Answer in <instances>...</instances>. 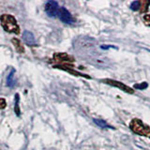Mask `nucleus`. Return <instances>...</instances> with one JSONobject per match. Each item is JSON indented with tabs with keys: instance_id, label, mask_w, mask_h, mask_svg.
<instances>
[{
	"instance_id": "nucleus-1",
	"label": "nucleus",
	"mask_w": 150,
	"mask_h": 150,
	"mask_svg": "<svg viewBox=\"0 0 150 150\" xmlns=\"http://www.w3.org/2000/svg\"><path fill=\"white\" fill-rule=\"evenodd\" d=\"M0 21H1V25L5 31L16 35L20 34V27L18 25L16 19L11 14H3L0 18Z\"/></svg>"
},
{
	"instance_id": "nucleus-2",
	"label": "nucleus",
	"mask_w": 150,
	"mask_h": 150,
	"mask_svg": "<svg viewBox=\"0 0 150 150\" xmlns=\"http://www.w3.org/2000/svg\"><path fill=\"white\" fill-rule=\"evenodd\" d=\"M129 129L132 132L140 136H150V127L143 123V121L138 118H133L130 121Z\"/></svg>"
},
{
	"instance_id": "nucleus-3",
	"label": "nucleus",
	"mask_w": 150,
	"mask_h": 150,
	"mask_svg": "<svg viewBox=\"0 0 150 150\" xmlns=\"http://www.w3.org/2000/svg\"><path fill=\"white\" fill-rule=\"evenodd\" d=\"M75 61V58L72 55L68 54L66 53H55L54 54L53 62L57 63L58 66H71L70 63Z\"/></svg>"
},
{
	"instance_id": "nucleus-4",
	"label": "nucleus",
	"mask_w": 150,
	"mask_h": 150,
	"mask_svg": "<svg viewBox=\"0 0 150 150\" xmlns=\"http://www.w3.org/2000/svg\"><path fill=\"white\" fill-rule=\"evenodd\" d=\"M100 82L104 83L106 84H109L111 86H114V87H116V88H119L120 90L124 91L126 93H129V94H133L134 91L131 89L129 86H126L125 83H121V82H118V81H115V80H112V79H103L101 80Z\"/></svg>"
},
{
	"instance_id": "nucleus-5",
	"label": "nucleus",
	"mask_w": 150,
	"mask_h": 150,
	"mask_svg": "<svg viewBox=\"0 0 150 150\" xmlns=\"http://www.w3.org/2000/svg\"><path fill=\"white\" fill-rule=\"evenodd\" d=\"M59 9L60 8L58 6V4L55 1H48L45 5V12L51 18H54L56 16H58Z\"/></svg>"
},
{
	"instance_id": "nucleus-6",
	"label": "nucleus",
	"mask_w": 150,
	"mask_h": 150,
	"mask_svg": "<svg viewBox=\"0 0 150 150\" xmlns=\"http://www.w3.org/2000/svg\"><path fill=\"white\" fill-rule=\"evenodd\" d=\"M58 18L62 23H68V25H72V23H75L74 18L72 17L71 14H70V12L64 7L60 8L59 12H58Z\"/></svg>"
},
{
	"instance_id": "nucleus-7",
	"label": "nucleus",
	"mask_w": 150,
	"mask_h": 150,
	"mask_svg": "<svg viewBox=\"0 0 150 150\" xmlns=\"http://www.w3.org/2000/svg\"><path fill=\"white\" fill-rule=\"evenodd\" d=\"M23 40L25 41V43L28 46H37V41L34 35L32 34L30 31L25 30L23 33Z\"/></svg>"
},
{
	"instance_id": "nucleus-8",
	"label": "nucleus",
	"mask_w": 150,
	"mask_h": 150,
	"mask_svg": "<svg viewBox=\"0 0 150 150\" xmlns=\"http://www.w3.org/2000/svg\"><path fill=\"white\" fill-rule=\"evenodd\" d=\"M54 69H59L65 70V71L71 73V74L75 75V76H80V77H84V78H86V79H91V77L87 76V75L83 74L81 72L77 71V70L72 69V66H69V67H67V66H58V65H56V66H54Z\"/></svg>"
},
{
	"instance_id": "nucleus-9",
	"label": "nucleus",
	"mask_w": 150,
	"mask_h": 150,
	"mask_svg": "<svg viewBox=\"0 0 150 150\" xmlns=\"http://www.w3.org/2000/svg\"><path fill=\"white\" fill-rule=\"evenodd\" d=\"M16 83L15 80V69H11L7 77V84L8 87H13Z\"/></svg>"
},
{
	"instance_id": "nucleus-10",
	"label": "nucleus",
	"mask_w": 150,
	"mask_h": 150,
	"mask_svg": "<svg viewBox=\"0 0 150 150\" xmlns=\"http://www.w3.org/2000/svg\"><path fill=\"white\" fill-rule=\"evenodd\" d=\"M11 42L14 45V48H15V50L18 52L19 54L25 53V47H23V45L22 44L21 40H19L18 39H16V38H14V39L11 40Z\"/></svg>"
},
{
	"instance_id": "nucleus-11",
	"label": "nucleus",
	"mask_w": 150,
	"mask_h": 150,
	"mask_svg": "<svg viewBox=\"0 0 150 150\" xmlns=\"http://www.w3.org/2000/svg\"><path fill=\"white\" fill-rule=\"evenodd\" d=\"M94 122H95L96 125H98V127H100V128H102V129H115L112 126H111V125H109L108 123H106L104 120H101V119H94Z\"/></svg>"
},
{
	"instance_id": "nucleus-12",
	"label": "nucleus",
	"mask_w": 150,
	"mask_h": 150,
	"mask_svg": "<svg viewBox=\"0 0 150 150\" xmlns=\"http://www.w3.org/2000/svg\"><path fill=\"white\" fill-rule=\"evenodd\" d=\"M14 98H15V102H14V112H15L17 116H20L21 110H20V105H19V101H20V96H19V94H16Z\"/></svg>"
},
{
	"instance_id": "nucleus-13",
	"label": "nucleus",
	"mask_w": 150,
	"mask_h": 150,
	"mask_svg": "<svg viewBox=\"0 0 150 150\" xmlns=\"http://www.w3.org/2000/svg\"><path fill=\"white\" fill-rule=\"evenodd\" d=\"M141 7H140V12H146L148 11V7L150 6V0H142L140 1Z\"/></svg>"
},
{
	"instance_id": "nucleus-14",
	"label": "nucleus",
	"mask_w": 150,
	"mask_h": 150,
	"mask_svg": "<svg viewBox=\"0 0 150 150\" xmlns=\"http://www.w3.org/2000/svg\"><path fill=\"white\" fill-rule=\"evenodd\" d=\"M140 7H141V3L140 1H133L130 4V9L133 11H140Z\"/></svg>"
},
{
	"instance_id": "nucleus-15",
	"label": "nucleus",
	"mask_w": 150,
	"mask_h": 150,
	"mask_svg": "<svg viewBox=\"0 0 150 150\" xmlns=\"http://www.w3.org/2000/svg\"><path fill=\"white\" fill-rule=\"evenodd\" d=\"M147 86H148V84H147V83H145V82L141 83H136V84H134V88H136V89H140V90H143V89H145Z\"/></svg>"
},
{
	"instance_id": "nucleus-16",
	"label": "nucleus",
	"mask_w": 150,
	"mask_h": 150,
	"mask_svg": "<svg viewBox=\"0 0 150 150\" xmlns=\"http://www.w3.org/2000/svg\"><path fill=\"white\" fill-rule=\"evenodd\" d=\"M143 20L144 25L146 26H150V14H145L143 17Z\"/></svg>"
},
{
	"instance_id": "nucleus-17",
	"label": "nucleus",
	"mask_w": 150,
	"mask_h": 150,
	"mask_svg": "<svg viewBox=\"0 0 150 150\" xmlns=\"http://www.w3.org/2000/svg\"><path fill=\"white\" fill-rule=\"evenodd\" d=\"M0 101H1V106H0V108L3 110V109H5V107H6V105H7V103H6V100H4V98H2L1 100H0Z\"/></svg>"
}]
</instances>
